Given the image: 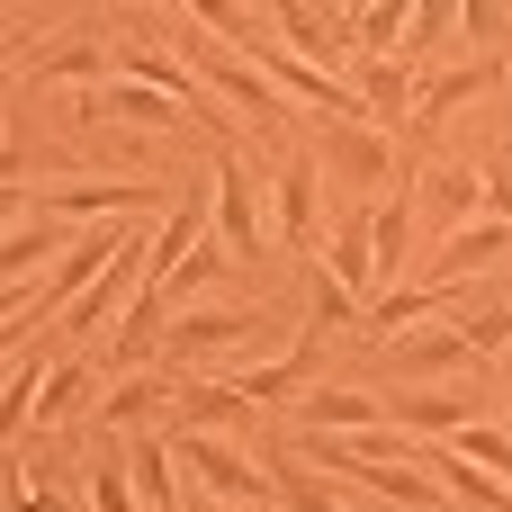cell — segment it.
<instances>
[{"label":"cell","mask_w":512,"mask_h":512,"mask_svg":"<svg viewBox=\"0 0 512 512\" xmlns=\"http://www.w3.org/2000/svg\"><path fill=\"white\" fill-rule=\"evenodd\" d=\"M189 512H243V504H225V495H198V504H189Z\"/></svg>","instance_id":"32"},{"label":"cell","mask_w":512,"mask_h":512,"mask_svg":"<svg viewBox=\"0 0 512 512\" xmlns=\"http://www.w3.org/2000/svg\"><path fill=\"white\" fill-rule=\"evenodd\" d=\"M144 279H153V234H135V225H126V234H117V252H108V270L63 306V333H99V324H117V315L135 306V288H144Z\"/></svg>","instance_id":"3"},{"label":"cell","mask_w":512,"mask_h":512,"mask_svg":"<svg viewBox=\"0 0 512 512\" xmlns=\"http://www.w3.org/2000/svg\"><path fill=\"white\" fill-rule=\"evenodd\" d=\"M99 387H108V369H99V360H54V369L36 378V432H54V423L90 414V405H99Z\"/></svg>","instance_id":"16"},{"label":"cell","mask_w":512,"mask_h":512,"mask_svg":"<svg viewBox=\"0 0 512 512\" xmlns=\"http://www.w3.org/2000/svg\"><path fill=\"white\" fill-rule=\"evenodd\" d=\"M360 315H369V306H360L351 288H333V270L315 261V333H360Z\"/></svg>","instance_id":"27"},{"label":"cell","mask_w":512,"mask_h":512,"mask_svg":"<svg viewBox=\"0 0 512 512\" xmlns=\"http://www.w3.org/2000/svg\"><path fill=\"white\" fill-rule=\"evenodd\" d=\"M171 405H180V423H189V432H225V441H243V432L261 423V405H252L243 387H225V378H180V387H171Z\"/></svg>","instance_id":"9"},{"label":"cell","mask_w":512,"mask_h":512,"mask_svg":"<svg viewBox=\"0 0 512 512\" xmlns=\"http://www.w3.org/2000/svg\"><path fill=\"white\" fill-rule=\"evenodd\" d=\"M387 423H405V432L441 441V432L477 423V387H459V378H441V387H396V396H387Z\"/></svg>","instance_id":"10"},{"label":"cell","mask_w":512,"mask_h":512,"mask_svg":"<svg viewBox=\"0 0 512 512\" xmlns=\"http://www.w3.org/2000/svg\"><path fill=\"white\" fill-rule=\"evenodd\" d=\"M405 18H414V0H360V9H351L360 54H396V45H405Z\"/></svg>","instance_id":"24"},{"label":"cell","mask_w":512,"mask_h":512,"mask_svg":"<svg viewBox=\"0 0 512 512\" xmlns=\"http://www.w3.org/2000/svg\"><path fill=\"white\" fill-rule=\"evenodd\" d=\"M504 261H512V216H468L441 243V279H477V270H504Z\"/></svg>","instance_id":"18"},{"label":"cell","mask_w":512,"mask_h":512,"mask_svg":"<svg viewBox=\"0 0 512 512\" xmlns=\"http://www.w3.org/2000/svg\"><path fill=\"white\" fill-rule=\"evenodd\" d=\"M477 180H486V216H512V144L477 162Z\"/></svg>","instance_id":"29"},{"label":"cell","mask_w":512,"mask_h":512,"mask_svg":"<svg viewBox=\"0 0 512 512\" xmlns=\"http://www.w3.org/2000/svg\"><path fill=\"white\" fill-rule=\"evenodd\" d=\"M27 72H36V81H72V90H90V81L117 72V36H54V45L27 54Z\"/></svg>","instance_id":"13"},{"label":"cell","mask_w":512,"mask_h":512,"mask_svg":"<svg viewBox=\"0 0 512 512\" xmlns=\"http://www.w3.org/2000/svg\"><path fill=\"white\" fill-rule=\"evenodd\" d=\"M54 261H63V216H36V207H27V216L0 234V279H45Z\"/></svg>","instance_id":"19"},{"label":"cell","mask_w":512,"mask_h":512,"mask_svg":"<svg viewBox=\"0 0 512 512\" xmlns=\"http://www.w3.org/2000/svg\"><path fill=\"white\" fill-rule=\"evenodd\" d=\"M504 63H512V54H477V63H459V72H432V81L414 90V117H405V135H432V126H450L468 99L504 90Z\"/></svg>","instance_id":"7"},{"label":"cell","mask_w":512,"mask_h":512,"mask_svg":"<svg viewBox=\"0 0 512 512\" xmlns=\"http://www.w3.org/2000/svg\"><path fill=\"white\" fill-rule=\"evenodd\" d=\"M504 81H512V63H504Z\"/></svg>","instance_id":"34"},{"label":"cell","mask_w":512,"mask_h":512,"mask_svg":"<svg viewBox=\"0 0 512 512\" xmlns=\"http://www.w3.org/2000/svg\"><path fill=\"white\" fill-rule=\"evenodd\" d=\"M9 512H63V504H54L45 486H18V495H9Z\"/></svg>","instance_id":"31"},{"label":"cell","mask_w":512,"mask_h":512,"mask_svg":"<svg viewBox=\"0 0 512 512\" xmlns=\"http://www.w3.org/2000/svg\"><path fill=\"white\" fill-rule=\"evenodd\" d=\"M90 512H144L135 504V477H126V441L108 432V459L90 468Z\"/></svg>","instance_id":"25"},{"label":"cell","mask_w":512,"mask_h":512,"mask_svg":"<svg viewBox=\"0 0 512 512\" xmlns=\"http://www.w3.org/2000/svg\"><path fill=\"white\" fill-rule=\"evenodd\" d=\"M315 171H333L342 189H387V180H396V144H387V126H369V117H333Z\"/></svg>","instance_id":"5"},{"label":"cell","mask_w":512,"mask_h":512,"mask_svg":"<svg viewBox=\"0 0 512 512\" xmlns=\"http://www.w3.org/2000/svg\"><path fill=\"white\" fill-rule=\"evenodd\" d=\"M171 189H153V180H36L27 189V207L36 216H63V225H108V216H153Z\"/></svg>","instance_id":"2"},{"label":"cell","mask_w":512,"mask_h":512,"mask_svg":"<svg viewBox=\"0 0 512 512\" xmlns=\"http://www.w3.org/2000/svg\"><path fill=\"white\" fill-rule=\"evenodd\" d=\"M459 36H468V45H486V54L512 45V0H459Z\"/></svg>","instance_id":"28"},{"label":"cell","mask_w":512,"mask_h":512,"mask_svg":"<svg viewBox=\"0 0 512 512\" xmlns=\"http://www.w3.org/2000/svg\"><path fill=\"white\" fill-rule=\"evenodd\" d=\"M36 324H45V306H36V315H9V324H0V369H9L18 351H36Z\"/></svg>","instance_id":"30"},{"label":"cell","mask_w":512,"mask_h":512,"mask_svg":"<svg viewBox=\"0 0 512 512\" xmlns=\"http://www.w3.org/2000/svg\"><path fill=\"white\" fill-rule=\"evenodd\" d=\"M414 207H432L450 234H459L468 216H486V180H477V162H423V171H414Z\"/></svg>","instance_id":"11"},{"label":"cell","mask_w":512,"mask_h":512,"mask_svg":"<svg viewBox=\"0 0 512 512\" xmlns=\"http://www.w3.org/2000/svg\"><path fill=\"white\" fill-rule=\"evenodd\" d=\"M504 486H512V477H504Z\"/></svg>","instance_id":"36"},{"label":"cell","mask_w":512,"mask_h":512,"mask_svg":"<svg viewBox=\"0 0 512 512\" xmlns=\"http://www.w3.org/2000/svg\"><path fill=\"white\" fill-rule=\"evenodd\" d=\"M504 405H512V387H504ZM504 432H512V423H504Z\"/></svg>","instance_id":"33"},{"label":"cell","mask_w":512,"mask_h":512,"mask_svg":"<svg viewBox=\"0 0 512 512\" xmlns=\"http://www.w3.org/2000/svg\"><path fill=\"white\" fill-rule=\"evenodd\" d=\"M153 405H171V378H153V369H135V378H108L99 387V423L126 441V432H144V414Z\"/></svg>","instance_id":"20"},{"label":"cell","mask_w":512,"mask_h":512,"mask_svg":"<svg viewBox=\"0 0 512 512\" xmlns=\"http://www.w3.org/2000/svg\"><path fill=\"white\" fill-rule=\"evenodd\" d=\"M36 378H45V360H36V351H18V360H9V378H0V450L36 423Z\"/></svg>","instance_id":"23"},{"label":"cell","mask_w":512,"mask_h":512,"mask_svg":"<svg viewBox=\"0 0 512 512\" xmlns=\"http://www.w3.org/2000/svg\"><path fill=\"white\" fill-rule=\"evenodd\" d=\"M162 9H171V0H162Z\"/></svg>","instance_id":"35"},{"label":"cell","mask_w":512,"mask_h":512,"mask_svg":"<svg viewBox=\"0 0 512 512\" xmlns=\"http://www.w3.org/2000/svg\"><path fill=\"white\" fill-rule=\"evenodd\" d=\"M270 243L315 270V252H324V171L315 162H279V180H270Z\"/></svg>","instance_id":"4"},{"label":"cell","mask_w":512,"mask_h":512,"mask_svg":"<svg viewBox=\"0 0 512 512\" xmlns=\"http://www.w3.org/2000/svg\"><path fill=\"white\" fill-rule=\"evenodd\" d=\"M189 54H198V81H207V90H216V99H225V108L261 135V144H279V126L297 117V99H288V90H279L252 54H234L225 36H207L198 18H189Z\"/></svg>","instance_id":"1"},{"label":"cell","mask_w":512,"mask_h":512,"mask_svg":"<svg viewBox=\"0 0 512 512\" xmlns=\"http://www.w3.org/2000/svg\"><path fill=\"white\" fill-rule=\"evenodd\" d=\"M216 207H207V234L234 252V261H261V243H270V225H261V189H252V171L234 162V153H216Z\"/></svg>","instance_id":"6"},{"label":"cell","mask_w":512,"mask_h":512,"mask_svg":"<svg viewBox=\"0 0 512 512\" xmlns=\"http://www.w3.org/2000/svg\"><path fill=\"white\" fill-rule=\"evenodd\" d=\"M288 423L297 432H369V423H387V396H369V387H306L288 405Z\"/></svg>","instance_id":"12"},{"label":"cell","mask_w":512,"mask_h":512,"mask_svg":"<svg viewBox=\"0 0 512 512\" xmlns=\"http://www.w3.org/2000/svg\"><path fill=\"white\" fill-rule=\"evenodd\" d=\"M441 450L468 459V468H486V477H512V432H504V423H486V414L459 423V432H441Z\"/></svg>","instance_id":"22"},{"label":"cell","mask_w":512,"mask_h":512,"mask_svg":"<svg viewBox=\"0 0 512 512\" xmlns=\"http://www.w3.org/2000/svg\"><path fill=\"white\" fill-rule=\"evenodd\" d=\"M261 477H270V495H279V504H288V512H333V504H342V495L324 486V468H315L306 450H297V459H270Z\"/></svg>","instance_id":"21"},{"label":"cell","mask_w":512,"mask_h":512,"mask_svg":"<svg viewBox=\"0 0 512 512\" xmlns=\"http://www.w3.org/2000/svg\"><path fill=\"white\" fill-rule=\"evenodd\" d=\"M333 477L369 486L378 504H396V512H450V486H432V477H414V468H396V459H351V468H333Z\"/></svg>","instance_id":"17"},{"label":"cell","mask_w":512,"mask_h":512,"mask_svg":"<svg viewBox=\"0 0 512 512\" xmlns=\"http://www.w3.org/2000/svg\"><path fill=\"white\" fill-rule=\"evenodd\" d=\"M324 252H333V261H324L333 288H351V297H378V288H387V279H378V243H369V207H342Z\"/></svg>","instance_id":"14"},{"label":"cell","mask_w":512,"mask_h":512,"mask_svg":"<svg viewBox=\"0 0 512 512\" xmlns=\"http://www.w3.org/2000/svg\"><path fill=\"white\" fill-rule=\"evenodd\" d=\"M414 90H423V72H414L405 54H360V63H351V99H360V117L387 126V135L414 117Z\"/></svg>","instance_id":"8"},{"label":"cell","mask_w":512,"mask_h":512,"mask_svg":"<svg viewBox=\"0 0 512 512\" xmlns=\"http://www.w3.org/2000/svg\"><path fill=\"white\" fill-rule=\"evenodd\" d=\"M459 342L477 351V360H512V306H477V315H459Z\"/></svg>","instance_id":"26"},{"label":"cell","mask_w":512,"mask_h":512,"mask_svg":"<svg viewBox=\"0 0 512 512\" xmlns=\"http://www.w3.org/2000/svg\"><path fill=\"white\" fill-rule=\"evenodd\" d=\"M468 369H486L468 342H459V324H441V333H414V342H396V378L405 387H441V378H468Z\"/></svg>","instance_id":"15"}]
</instances>
